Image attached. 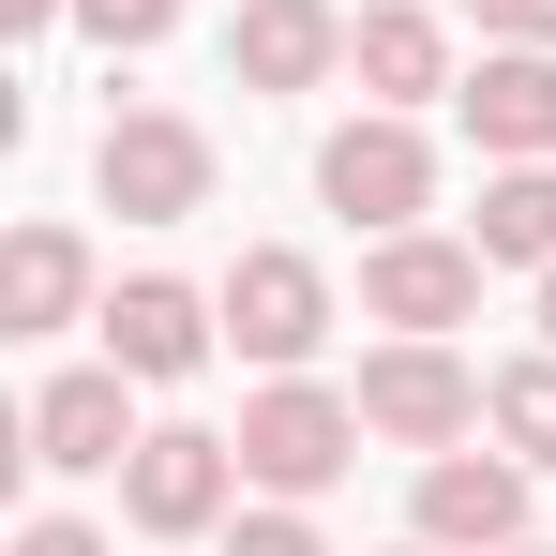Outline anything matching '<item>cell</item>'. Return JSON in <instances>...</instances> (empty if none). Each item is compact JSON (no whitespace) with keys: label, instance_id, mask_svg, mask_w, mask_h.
I'll return each instance as SVG.
<instances>
[{"label":"cell","instance_id":"6da1fadb","mask_svg":"<svg viewBox=\"0 0 556 556\" xmlns=\"http://www.w3.org/2000/svg\"><path fill=\"white\" fill-rule=\"evenodd\" d=\"M346 452H362V391L271 376V391L241 406V481H271V496H316V481H346Z\"/></svg>","mask_w":556,"mask_h":556},{"label":"cell","instance_id":"7a4b0ae2","mask_svg":"<svg viewBox=\"0 0 556 556\" xmlns=\"http://www.w3.org/2000/svg\"><path fill=\"white\" fill-rule=\"evenodd\" d=\"M91 181H105V211H121V226H181V211H211V136H195V121H166V105H121Z\"/></svg>","mask_w":556,"mask_h":556},{"label":"cell","instance_id":"3957f363","mask_svg":"<svg viewBox=\"0 0 556 556\" xmlns=\"http://www.w3.org/2000/svg\"><path fill=\"white\" fill-rule=\"evenodd\" d=\"M466 421H481V376H466L437 331H406V346L362 362V437H391V452H452Z\"/></svg>","mask_w":556,"mask_h":556},{"label":"cell","instance_id":"277c9868","mask_svg":"<svg viewBox=\"0 0 556 556\" xmlns=\"http://www.w3.org/2000/svg\"><path fill=\"white\" fill-rule=\"evenodd\" d=\"M226 481H241V437L166 421V437H136V466H121V511L151 542H195V527H226Z\"/></svg>","mask_w":556,"mask_h":556},{"label":"cell","instance_id":"5b68a950","mask_svg":"<svg viewBox=\"0 0 556 556\" xmlns=\"http://www.w3.org/2000/svg\"><path fill=\"white\" fill-rule=\"evenodd\" d=\"M226 301V331H241V362H271V376H301L316 346H331V286H316V256H286V241H256L241 271L211 286Z\"/></svg>","mask_w":556,"mask_h":556},{"label":"cell","instance_id":"8992f818","mask_svg":"<svg viewBox=\"0 0 556 556\" xmlns=\"http://www.w3.org/2000/svg\"><path fill=\"white\" fill-rule=\"evenodd\" d=\"M316 195H331L346 226H376V241H391V226L437 195V151L406 136V105H376V121H346V136L316 151Z\"/></svg>","mask_w":556,"mask_h":556},{"label":"cell","instance_id":"52a82bcc","mask_svg":"<svg viewBox=\"0 0 556 556\" xmlns=\"http://www.w3.org/2000/svg\"><path fill=\"white\" fill-rule=\"evenodd\" d=\"M481 271H496L481 241H421V226H391V241L362 256V316H376V331H452V316H481Z\"/></svg>","mask_w":556,"mask_h":556},{"label":"cell","instance_id":"ba28073f","mask_svg":"<svg viewBox=\"0 0 556 556\" xmlns=\"http://www.w3.org/2000/svg\"><path fill=\"white\" fill-rule=\"evenodd\" d=\"M421 542H437V556H511V542H527V466L437 452V466H421Z\"/></svg>","mask_w":556,"mask_h":556},{"label":"cell","instance_id":"9c48e42d","mask_svg":"<svg viewBox=\"0 0 556 556\" xmlns=\"http://www.w3.org/2000/svg\"><path fill=\"white\" fill-rule=\"evenodd\" d=\"M452 105H466V136H481L496 166H556V46H496Z\"/></svg>","mask_w":556,"mask_h":556},{"label":"cell","instance_id":"30bf717a","mask_svg":"<svg viewBox=\"0 0 556 556\" xmlns=\"http://www.w3.org/2000/svg\"><path fill=\"white\" fill-rule=\"evenodd\" d=\"M211 316H226V301L136 271V286H105V362H121V376H195V362H211Z\"/></svg>","mask_w":556,"mask_h":556},{"label":"cell","instance_id":"8fae6325","mask_svg":"<svg viewBox=\"0 0 556 556\" xmlns=\"http://www.w3.org/2000/svg\"><path fill=\"white\" fill-rule=\"evenodd\" d=\"M30 466H61V481H91V466H136V421H121V362L46 376V391H30Z\"/></svg>","mask_w":556,"mask_h":556},{"label":"cell","instance_id":"7c38bea8","mask_svg":"<svg viewBox=\"0 0 556 556\" xmlns=\"http://www.w3.org/2000/svg\"><path fill=\"white\" fill-rule=\"evenodd\" d=\"M346 61V15L331 0H241V30H226V76L241 91H316Z\"/></svg>","mask_w":556,"mask_h":556},{"label":"cell","instance_id":"4fadbf2b","mask_svg":"<svg viewBox=\"0 0 556 556\" xmlns=\"http://www.w3.org/2000/svg\"><path fill=\"white\" fill-rule=\"evenodd\" d=\"M346 61H362V105H421V91H452V30H437L421 0H376L362 30H346Z\"/></svg>","mask_w":556,"mask_h":556},{"label":"cell","instance_id":"5bb4252c","mask_svg":"<svg viewBox=\"0 0 556 556\" xmlns=\"http://www.w3.org/2000/svg\"><path fill=\"white\" fill-rule=\"evenodd\" d=\"M91 301V256H76V226H15V256H0V331H61Z\"/></svg>","mask_w":556,"mask_h":556},{"label":"cell","instance_id":"9a60e30c","mask_svg":"<svg viewBox=\"0 0 556 556\" xmlns=\"http://www.w3.org/2000/svg\"><path fill=\"white\" fill-rule=\"evenodd\" d=\"M496 271H556V166H496L481 181V226H466Z\"/></svg>","mask_w":556,"mask_h":556},{"label":"cell","instance_id":"2e32d148","mask_svg":"<svg viewBox=\"0 0 556 556\" xmlns=\"http://www.w3.org/2000/svg\"><path fill=\"white\" fill-rule=\"evenodd\" d=\"M481 421L511 437V466H556V346L511 362V376H481Z\"/></svg>","mask_w":556,"mask_h":556},{"label":"cell","instance_id":"e0dca14e","mask_svg":"<svg viewBox=\"0 0 556 556\" xmlns=\"http://www.w3.org/2000/svg\"><path fill=\"white\" fill-rule=\"evenodd\" d=\"M226 556H331V542H316V527H301V496H286V511H241Z\"/></svg>","mask_w":556,"mask_h":556},{"label":"cell","instance_id":"ac0fdd59","mask_svg":"<svg viewBox=\"0 0 556 556\" xmlns=\"http://www.w3.org/2000/svg\"><path fill=\"white\" fill-rule=\"evenodd\" d=\"M76 15H91L105 46H166V30H181V0H76Z\"/></svg>","mask_w":556,"mask_h":556},{"label":"cell","instance_id":"d6986e66","mask_svg":"<svg viewBox=\"0 0 556 556\" xmlns=\"http://www.w3.org/2000/svg\"><path fill=\"white\" fill-rule=\"evenodd\" d=\"M481 30L496 46H556V0H481Z\"/></svg>","mask_w":556,"mask_h":556},{"label":"cell","instance_id":"ffe728a7","mask_svg":"<svg viewBox=\"0 0 556 556\" xmlns=\"http://www.w3.org/2000/svg\"><path fill=\"white\" fill-rule=\"evenodd\" d=\"M15 556H105V542L76 527V511H30V527H15Z\"/></svg>","mask_w":556,"mask_h":556},{"label":"cell","instance_id":"44dd1931","mask_svg":"<svg viewBox=\"0 0 556 556\" xmlns=\"http://www.w3.org/2000/svg\"><path fill=\"white\" fill-rule=\"evenodd\" d=\"M0 15H15V30H46V15H76V0H0Z\"/></svg>","mask_w":556,"mask_h":556},{"label":"cell","instance_id":"7402d4cb","mask_svg":"<svg viewBox=\"0 0 556 556\" xmlns=\"http://www.w3.org/2000/svg\"><path fill=\"white\" fill-rule=\"evenodd\" d=\"M542 346H556V271H542Z\"/></svg>","mask_w":556,"mask_h":556},{"label":"cell","instance_id":"603a6c76","mask_svg":"<svg viewBox=\"0 0 556 556\" xmlns=\"http://www.w3.org/2000/svg\"><path fill=\"white\" fill-rule=\"evenodd\" d=\"M511 556H556V542H511Z\"/></svg>","mask_w":556,"mask_h":556},{"label":"cell","instance_id":"cb8c5ba5","mask_svg":"<svg viewBox=\"0 0 556 556\" xmlns=\"http://www.w3.org/2000/svg\"><path fill=\"white\" fill-rule=\"evenodd\" d=\"M406 556H437V542H406Z\"/></svg>","mask_w":556,"mask_h":556}]
</instances>
